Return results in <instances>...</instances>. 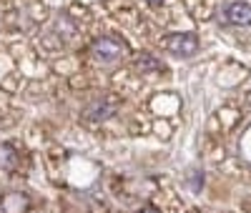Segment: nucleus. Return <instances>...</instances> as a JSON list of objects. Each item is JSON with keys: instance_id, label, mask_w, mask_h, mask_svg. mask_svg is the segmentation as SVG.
I'll list each match as a JSON object with an SVG mask.
<instances>
[{"instance_id": "nucleus-1", "label": "nucleus", "mask_w": 251, "mask_h": 213, "mask_svg": "<svg viewBox=\"0 0 251 213\" xmlns=\"http://www.w3.org/2000/svg\"><path fill=\"white\" fill-rule=\"evenodd\" d=\"M118 111V100L116 98H96L91 105H86V111H83V120L86 123H103L108 120L111 116H116Z\"/></svg>"}, {"instance_id": "nucleus-8", "label": "nucleus", "mask_w": 251, "mask_h": 213, "mask_svg": "<svg viewBox=\"0 0 251 213\" xmlns=\"http://www.w3.org/2000/svg\"><path fill=\"white\" fill-rule=\"evenodd\" d=\"M149 3H153V5H158V3H163V0H149Z\"/></svg>"}, {"instance_id": "nucleus-6", "label": "nucleus", "mask_w": 251, "mask_h": 213, "mask_svg": "<svg viewBox=\"0 0 251 213\" xmlns=\"http://www.w3.org/2000/svg\"><path fill=\"white\" fill-rule=\"evenodd\" d=\"M138 68L141 71H158L161 63H156V58H151V55H141L138 58Z\"/></svg>"}, {"instance_id": "nucleus-5", "label": "nucleus", "mask_w": 251, "mask_h": 213, "mask_svg": "<svg viewBox=\"0 0 251 213\" xmlns=\"http://www.w3.org/2000/svg\"><path fill=\"white\" fill-rule=\"evenodd\" d=\"M3 208H5L8 213L25 211V208H28V196H23V193H10V196L3 201Z\"/></svg>"}, {"instance_id": "nucleus-2", "label": "nucleus", "mask_w": 251, "mask_h": 213, "mask_svg": "<svg viewBox=\"0 0 251 213\" xmlns=\"http://www.w3.org/2000/svg\"><path fill=\"white\" fill-rule=\"evenodd\" d=\"M91 53L103 63H111V60H116L126 53V43L118 40V38H96L91 43Z\"/></svg>"}, {"instance_id": "nucleus-7", "label": "nucleus", "mask_w": 251, "mask_h": 213, "mask_svg": "<svg viewBox=\"0 0 251 213\" xmlns=\"http://www.w3.org/2000/svg\"><path fill=\"white\" fill-rule=\"evenodd\" d=\"M138 213H161V211H156V208H153V206H146V208H141V211H138Z\"/></svg>"}, {"instance_id": "nucleus-4", "label": "nucleus", "mask_w": 251, "mask_h": 213, "mask_svg": "<svg viewBox=\"0 0 251 213\" xmlns=\"http://www.w3.org/2000/svg\"><path fill=\"white\" fill-rule=\"evenodd\" d=\"M221 23H228V25H251V5L249 3H228L221 13Z\"/></svg>"}, {"instance_id": "nucleus-3", "label": "nucleus", "mask_w": 251, "mask_h": 213, "mask_svg": "<svg viewBox=\"0 0 251 213\" xmlns=\"http://www.w3.org/2000/svg\"><path fill=\"white\" fill-rule=\"evenodd\" d=\"M166 48L174 55H194L199 48V40L194 33H176V35L166 38Z\"/></svg>"}]
</instances>
